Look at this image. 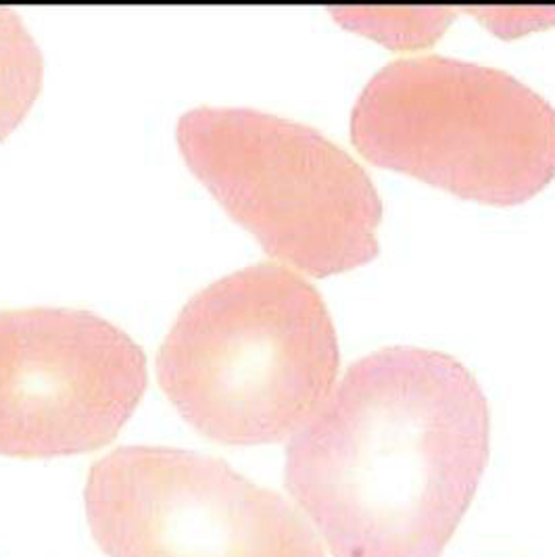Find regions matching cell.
I'll use <instances>...</instances> for the list:
<instances>
[{
	"mask_svg": "<svg viewBox=\"0 0 555 557\" xmlns=\"http://www.w3.org/2000/svg\"><path fill=\"white\" fill-rule=\"evenodd\" d=\"M368 161L464 199L518 205L555 176V109L518 77L452 57H407L372 77L351 115Z\"/></svg>",
	"mask_w": 555,
	"mask_h": 557,
	"instance_id": "3957f363",
	"label": "cell"
},
{
	"mask_svg": "<svg viewBox=\"0 0 555 557\" xmlns=\"http://www.w3.org/2000/svg\"><path fill=\"white\" fill-rule=\"evenodd\" d=\"M147 382L140 345L92 311H0V456L101 449L132 418Z\"/></svg>",
	"mask_w": 555,
	"mask_h": 557,
	"instance_id": "8992f818",
	"label": "cell"
},
{
	"mask_svg": "<svg viewBox=\"0 0 555 557\" xmlns=\"http://www.w3.org/2000/svg\"><path fill=\"white\" fill-rule=\"evenodd\" d=\"M84 504L107 557H324L282 495L186 449L111 451L90 468Z\"/></svg>",
	"mask_w": 555,
	"mask_h": 557,
	"instance_id": "5b68a950",
	"label": "cell"
},
{
	"mask_svg": "<svg viewBox=\"0 0 555 557\" xmlns=\"http://www.w3.org/2000/svg\"><path fill=\"white\" fill-rule=\"evenodd\" d=\"M489 441V404L464 363L386 347L351 363L293 436L284 482L332 557H441Z\"/></svg>",
	"mask_w": 555,
	"mask_h": 557,
	"instance_id": "6da1fadb",
	"label": "cell"
},
{
	"mask_svg": "<svg viewBox=\"0 0 555 557\" xmlns=\"http://www.w3.org/2000/svg\"><path fill=\"white\" fill-rule=\"evenodd\" d=\"M341 349L322 295L278 263L197 293L157 355L180 416L222 445H268L301 431L329 399Z\"/></svg>",
	"mask_w": 555,
	"mask_h": 557,
	"instance_id": "7a4b0ae2",
	"label": "cell"
},
{
	"mask_svg": "<svg viewBox=\"0 0 555 557\" xmlns=\"http://www.w3.org/2000/svg\"><path fill=\"white\" fill-rule=\"evenodd\" d=\"M177 143L211 195L280 261L330 276L379 255L377 186L316 127L201 107L180 120Z\"/></svg>",
	"mask_w": 555,
	"mask_h": 557,
	"instance_id": "277c9868",
	"label": "cell"
},
{
	"mask_svg": "<svg viewBox=\"0 0 555 557\" xmlns=\"http://www.w3.org/2000/svg\"><path fill=\"white\" fill-rule=\"evenodd\" d=\"M42 70V52L20 15L0 7V140L36 101Z\"/></svg>",
	"mask_w": 555,
	"mask_h": 557,
	"instance_id": "52a82bcc",
	"label": "cell"
}]
</instances>
